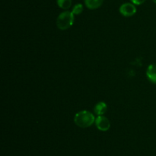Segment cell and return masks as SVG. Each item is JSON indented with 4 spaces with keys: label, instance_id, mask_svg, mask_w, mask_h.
<instances>
[{
    "label": "cell",
    "instance_id": "obj_1",
    "mask_svg": "<svg viewBox=\"0 0 156 156\" xmlns=\"http://www.w3.org/2000/svg\"><path fill=\"white\" fill-rule=\"evenodd\" d=\"M74 122L80 128H88L95 122V118L91 112L82 110L75 115Z\"/></svg>",
    "mask_w": 156,
    "mask_h": 156
},
{
    "label": "cell",
    "instance_id": "obj_9",
    "mask_svg": "<svg viewBox=\"0 0 156 156\" xmlns=\"http://www.w3.org/2000/svg\"><path fill=\"white\" fill-rule=\"evenodd\" d=\"M84 7L82 4H76L75 5L74 7L73 8V10H72V12H73L74 15H80L82 12H83Z\"/></svg>",
    "mask_w": 156,
    "mask_h": 156
},
{
    "label": "cell",
    "instance_id": "obj_11",
    "mask_svg": "<svg viewBox=\"0 0 156 156\" xmlns=\"http://www.w3.org/2000/svg\"><path fill=\"white\" fill-rule=\"evenodd\" d=\"M152 1H153V2H155V4H156V0H152Z\"/></svg>",
    "mask_w": 156,
    "mask_h": 156
},
{
    "label": "cell",
    "instance_id": "obj_8",
    "mask_svg": "<svg viewBox=\"0 0 156 156\" xmlns=\"http://www.w3.org/2000/svg\"><path fill=\"white\" fill-rule=\"evenodd\" d=\"M57 2V5L60 9H69L72 6V0H56Z\"/></svg>",
    "mask_w": 156,
    "mask_h": 156
},
{
    "label": "cell",
    "instance_id": "obj_10",
    "mask_svg": "<svg viewBox=\"0 0 156 156\" xmlns=\"http://www.w3.org/2000/svg\"><path fill=\"white\" fill-rule=\"evenodd\" d=\"M130 1L132 2L133 4L136 5V6H140V5L143 4L146 0H130Z\"/></svg>",
    "mask_w": 156,
    "mask_h": 156
},
{
    "label": "cell",
    "instance_id": "obj_2",
    "mask_svg": "<svg viewBox=\"0 0 156 156\" xmlns=\"http://www.w3.org/2000/svg\"><path fill=\"white\" fill-rule=\"evenodd\" d=\"M72 12L65 11L59 15L56 19V25L60 30H67L74 24L75 17Z\"/></svg>",
    "mask_w": 156,
    "mask_h": 156
},
{
    "label": "cell",
    "instance_id": "obj_3",
    "mask_svg": "<svg viewBox=\"0 0 156 156\" xmlns=\"http://www.w3.org/2000/svg\"><path fill=\"white\" fill-rule=\"evenodd\" d=\"M120 13L124 17H131L134 15L136 12V8L133 3L126 2L123 3L120 7Z\"/></svg>",
    "mask_w": 156,
    "mask_h": 156
},
{
    "label": "cell",
    "instance_id": "obj_7",
    "mask_svg": "<svg viewBox=\"0 0 156 156\" xmlns=\"http://www.w3.org/2000/svg\"><path fill=\"white\" fill-rule=\"evenodd\" d=\"M104 0H85L86 7L89 9H97L103 3Z\"/></svg>",
    "mask_w": 156,
    "mask_h": 156
},
{
    "label": "cell",
    "instance_id": "obj_6",
    "mask_svg": "<svg viewBox=\"0 0 156 156\" xmlns=\"http://www.w3.org/2000/svg\"><path fill=\"white\" fill-rule=\"evenodd\" d=\"M108 110V106L105 102H98L94 107V112L97 116H104Z\"/></svg>",
    "mask_w": 156,
    "mask_h": 156
},
{
    "label": "cell",
    "instance_id": "obj_5",
    "mask_svg": "<svg viewBox=\"0 0 156 156\" xmlns=\"http://www.w3.org/2000/svg\"><path fill=\"white\" fill-rule=\"evenodd\" d=\"M146 76L152 84H156V64H152L148 67Z\"/></svg>",
    "mask_w": 156,
    "mask_h": 156
},
{
    "label": "cell",
    "instance_id": "obj_4",
    "mask_svg": "<svg viewBox=\"0 0 156 156\" xmlns=\"http://www.w3.org/2000/svg\"><path fill=\"white\" fill-rule=\"evenodd\" d=\"M95 125L97 128L101 131H108L111 127V122L109 119L105 116H98L95 119Z\"/></svg>",
    "mask_w": 156,
    "mask_h": 156
}]
</instances>
